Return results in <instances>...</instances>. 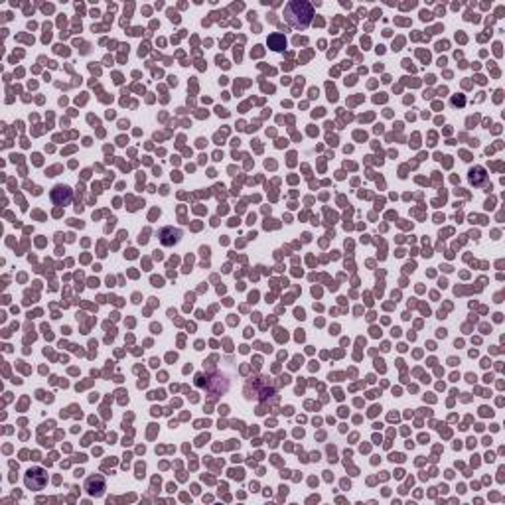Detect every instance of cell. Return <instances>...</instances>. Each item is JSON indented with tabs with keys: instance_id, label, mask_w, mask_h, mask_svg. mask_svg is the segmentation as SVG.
<instances>
[{
	"instance_id": "obj_1",
	"label": "cell",
	"mask_w": 505,
	"mask_h": 505,
	"mask_svg": "<svg viewBox=\"0 0 505 505\" xmlns=\"http://www.w3.org/2000/svg\"><path fill=\"white\" fill-rule=\"evenodd\" d=\"M284 16H286V22H288L292 28H296V30H306V28L310 26V22H312L314 10H312V6H310L308 2H304V0H292V2L286 4Z\"/></svg>"
},
{
	"instance_id": "obj_2",
	"label": "cell",
	"mask_w": 505,
	"mask_h": 505,
	"mask_svg": "<svg viewBox=\"0 0 505 505\" xmlns=\"http://www.w3.org/2000/svg\"><path fill=\"white\" fill-rule=\"evenodd\" d=\"M26 486H28L30 490H42L45 486V474L40 470V468L30 470L28 475H26Z\"/></svg>"
},
{
	"instance_id": "obj_3",
	"label": "cell",
	"mask_w": 505,
	"mask_h": 505,
	"mask_svg": "<svg viewBox=\"0 0 505 505\" xmlns=\"http://www.w3.org/2000/svg\"><path fill=\"white\" fill-rule=\"evenodd\" d=\"M182 237V233H180V229H174V227H164L162 231H160V243L166 245V247H172V245H176Z\"/></svg>"
},
{
	"instance_id": "obj_4",
	"label": "cell",
	"mask_w": 505,
	"mask_h": 505,
	"mask_svg": "<svg viewBox=\"0 0 505 505\" xmlns=\"http://www.w3.org/2000/svg\"><path fill=\"white\" fill-rule=\"evenodd\" d=\"M85 490L89 491L91 495H95V497H99V495H103L105 491V479L101 475H93L87 479V484H85Z\"/></svg>"
},
{
	"instance_id": "obj_5",
	"label": "cell",
	"mask_w": 505,
	"mask_h": 505,
	"mask_svg": "<svg viewBox=\"0 0 505 505\" xmlns=\"http://www.w3.org/2000/svg\"><path fill=\"white\" fill-rule=\"evenodd\" d=\"M270 45H272V49H284V38L281 36V34H274V36H270Z\"/></svg>"
},
{
	"instance_id": "obj_6",
	"label": "cell",
	"mask_w": 505,
	"mask_h": 505,
	"mask_svg": "<svg viewBox=\"0 0 505 505\" xmlns=\"http://www.w3.org/2000/svg\"><path fill=\"white\" fill-rule=\"evenodd\" d=\"M484 178H486V174H484V170H482V168H475V174L472 172V176H470L472 184H479Z\"/></svg>"
}]
</instances>
